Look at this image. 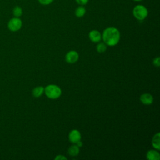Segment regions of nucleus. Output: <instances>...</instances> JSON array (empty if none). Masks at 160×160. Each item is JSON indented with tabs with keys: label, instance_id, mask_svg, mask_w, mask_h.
I'll return each mask as SVG.
<instances>
[{
	"label": "nucleus",
	"instance_id": "15",
	"mask_svg": "<svg viewBox=\"0 0 160 160\" xmlns=\"http://www.w3.org/2000/svg\"><path fill=\"white\" fill-rule=\"evenodd\" d=\"M96 50L98 52H104L106 50V44L103 42L98 44L96 46Z\"/></svg>",
	"mask_w": 160,
	"mask_h": 160
},
{
	"label": "nucleus",
	"instance_id": "4",
	"mask_svg": "<svg viewBox=\"0 0 160 160\" xmlns=\"http://www.w3.org/2000/svg\"><path fill=\"white\" fill-rule=\"evenodd\" d=\"M22 26V22L19 18L14 17L9 19L8 22V28L12 32L19 31Z\"/></svg>",
	"mask_w": 160,
	"mask_h": 160
},
{
	"label": "nucleus",
	"instance_id": "17",
	"mask_svg": "<svg viewBox=\"0 0 160 160\" xmlns=\"http://www.w3.org/2000/svg\"><path fill=\"white\" fill-rule=\"evenodd\" d=\"M153 64L155 66L159 67V66H160V58L159 57L154 58V60H153Z\"/></svg>",
	"mask_w": 160,
	"mask_h": 160
},
{
	"label": "nucleus",
	"instance_id": "16",
	"mask_svg": "<svg viewBox=\"0 0 160 160\" xmlns=\"http://www.w3.org/2000/svg\"><path fill=\"white\" fill-rule=\"evenodd\" d=\"M54 1V0H38V2H39V4H42V5H49L50 4H51L52 2Z\"/></svg>",
	"mask_w": 160,
	"mask_h": 160
},
{
	"label": "nucleus",
	"instance_id": "3",
	"mask_svg": "<svg viewBox=\"0 0 160 160\" xmlns=\"http://www.w3.org/2000/svg\"><path fill=\"white\" fill-rule=\"evenodd\" d=\"M45 94L50 99L58 98L61 94V88L54 84H50L47 86L44 89Z\"/></svg>",
	"mask_w": 160,
	"mask_h": 160
},
{
	"label": "nucleus",
	"instance_id": "2",
	"mask_svg": "<svg viewBox=\"0 0 160 160\" xmlns=\"http://www.w3.org/2000/svg\"><path fill=\"white\" fill-rule=\"evenodd\" d=\"M132 14L138 20L142 21L148 15V9L142 4L135 6L132 9Z\"/></svg>",
	"mask_w": 160,
	"mask_h": 160
},
{
	"label": "nucleus",
	"instance_id": "9",
	"mask_svg": "<svg viewBox=\"0 0 160 160\" xmlns=\"http://www.w3.org/2000/svg\"><path fill=\"white\" fill-rule=\"evenodd\" d=\"M147 159L149 160H159V153L155 150H149L146 154Z\"/></svg>",
	"mask_w": 160,
	"mask_h": 160
},
{
	"label": "nucleus",
	"instance_id": "10",
	"mask_svg": "<svg viewBox=\"0 0 160 160\" xmlns=\"http://www.w3.org/2000/svg\"><path fill=\"white\" fill-rule=\"evenodd\" d=\"M152 144L155 149L159 150L160 149V133L159 132L156 133L153 136L152 139Z\"/></svg>",
	"mask_w": 160,
	"mask_h": 160
},
{
	"label": "nucleus",
	"instance_id": "6",
	"mask_svg": "<svg viewBox=\"0 0 160 160\" xmlns=\"http://www.w3.org/2000/svg\"><path fill=\"white\" fill-rule=\"evenodd\" d=\"M81 133L77 129L72 130L69 134V139L72 143H76L77 141L81 140Z\"/></svg>",
	"mask_w": 160,
	"mask_h": 160
},
{
	"label": "nucleus",
	"instance_id": "21",
	"mask_svg": "<svg viewBox=\"0 0 160 160\" xmlns=\"http://www.w3.org/2000/svg\"><path fill=\"white\" fill-rule=\"evenodd\" d=\"M132 1H142V0H132Z\"/></svg>",
	"mask_w": 160,
	"mask_h": 160
},
{
	"label": "nucleus",
	"instance_id": "20",
	"mask_svg": "<svg viewBox=\"0 0 160 160\" xmlns=\"http://www.w3.org/2000/svg\"><path fill=\"white\" fill-rule=\"evenodd\" d=\"M76 143V146H78V147H82V142L81 141V140L77 141Z\"/></svg>",
	"mask_w": 160,
	"mask_h": 160
},
{
	"label": "nucleus",
	"instance_id": "18",
	"mask_svg": "<svg viewBox=\"0 0 160 160\" xmlns=\"http://www.w3.org/2000/svg\"><path fill=\"white\" fill-rule=\"evenodd\" d=\"M75 1L79 5H81V6L86 5L89 1V0H75Z\"/></svg>",
	"mask_w": 160,
	"mask_h": 160
},
{
	"label": "nucleus",
	"instance_id": "14",
	"mask_svg": "<svg viewBox=\"0 0 160 160\" xmlns=\"http://www.w3.org/2000/svg\"><path fill=\"white\" fill-rule=\"evenodd\" d=\"M12 14L14 17L19 18L22 14V9L19 6H16L12 9Z\"/></svg>",
	"mask_w": 160,
	"mask_h": 160
},
{
	"label": "nucleus",
	"instance_id": "5",
	"mask_svg": "<svg viewBox=\"0 0 160 160\" xmlns=\"http://www.w3.org/2000/svg\"><path fill=\"white\" fill-rule=\"evenodd\" d=\"M79 58V55L78 52L75 51H71L68 52L66 56H65V60L68 63H74L78 61Z\"/></svg>",
	"mask_w": 160,
	"mask_h": 160
},
{
	"label": "nucleus",
	"instance_id": "8",
	"mask_svg": "<svg viewBox=\"0 0 160 160\" xmlns=\"http://www.w3.org/2000/svg\"><path fill=\"white\" fill-rule=\"evenodd\" d=\"M140 101L144 104H146V105L151 104L153 102V97L150 94L144 93L140 96Z\"/></svg>",
	"mask_w": 160,
	"mask_h": 160
},
{
	"label": "nucleus",
	"instance_id": "19",
	"mask_svg": "<svg viewBox=\"0 0 160 160\" xmlns=\"http://www.w3.org/2000/svg\"><path fill=\"white\" fill-rule=\"evenodd\" d=\"M54 159H56V160H63V159H67V158L65 156H62V155H58L54 158Z\"/></svg>",
	"mask_w": 160,
	"mask_h": 160
},
{
	"label": "nucleus",
	"instance_id": "11",
	"mask_svg": "<svg viewBox=\"0 0 160 160\" xmlns=\"http://www.w3.org/2000/svg\"><path fill=\"white\" fill-rule=\"evenodd\" d=\"M44 91V88L42 86H38L33 89L32 94L34 97L38 98V97H40L43 94Z\"/></svg>",
	"mask_w": 160,
	"mask_h": 160
},
{
	"label": "nucleus",
	"instance_id": "7",
	"mask_svg": "<svg viewBox=\"0 0 160 160\" xmlns=\"http://www.w3.org/2000/svg\"><path fill=\"white\" fill-rule=\"evenodd\" d=\"M89 38L91 41L98 42L101 39V34L98 30H92L89 33Z\"/></svg>",
	"mask_w": 160,
	"mask_h": 160
},
{
	"label": "nucleus",
	"instance_id": "12",
	"mask_svg": "<svg viewBox=\"0 0 160 160\" xmlns=\"http://www.w3.org/2000/svg\"><path fill=\"white\" fill-rule=\"evenodd\" d=\"M85 13H86V9L83 6H81V5L78 6L74 12L76 16L78 18H82V16H84Z\"/></svg>",
	"mask_w": 160,
	"mask_h": 160
},
{
	"label": "nucleus",
	"instance_id": "13",
	"mask_svg": "<svg viewBox=\"0 0 160 160\" xmlns=\"http://www.w3.org/2000/svg\"><path fill=\"white\" fill-rule=\"evenodd\" d=\"M79 147L76 145H72L70 146L68 149V153L69 155L72 156H77L79 154Z\"/></svg>",
	"mask_w": 160,
	"mask_h": 160
},
{
	"label": "nucleus",
	"instance_id": "1",
	"mask_svg": "<svg viewBox=\"0 0 160 160\" xmlns=\"http://www.w3.org/2000/svg\"><path fill=\"white\" fill-rule=\"evenodd\" d=\"M102 38L106 45L113 46L119 42L120 32L117 28L109 27L104 30Z\"/></svg>",
	"mask_w": 160,
	"mask_h": 160
}]
</instances>
